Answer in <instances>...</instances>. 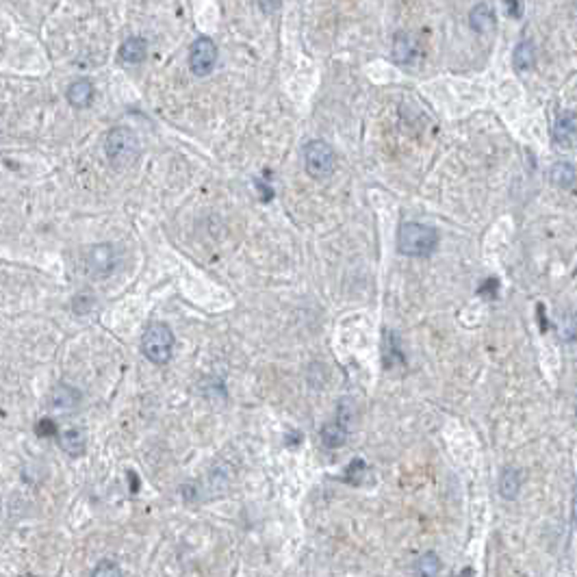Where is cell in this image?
Wrapping results in <instances>:
<instances>
[{
  "label": "cell",
  "mask_w": 577,
  "mask_h": 577,
  "mask_svg": "<svg viewBox=\"0 0 577 577\" xmlns=\"http://www.w3.org/2000/svg\"><path fill=\"white\" fill-rule=\"evenodd\" d=\"M439 245V233L432 226L403 221L397 230V250L406 256L425 258Z\"/></svg>",
  "instance_id": "obj_1"
},
{
  "label": "cell",
  "mask_w": 577,
  "mask_h": 577,
  "mask_svg": "<svg viewBox=\"0 0 577 577\" xmlns=\"http://www.w3.org/2000/svg\"><path fill=\"white\" fill-rule=\"evenodd\" d=\"M139 152H141V146H139V137L135 135V130H130L126 126H115L107 133L104 154L111 165L128 167L137 161Z\"/></svg>",
  "instance_id": "obj_2"
},
{
  "label": "cell",
  "mask_w": 577,
  "mask_h": 577,
  "mask_svg": "<svg viewBox=\"0 0 577 577\" xmlns=\"http://www.w3.org/2000/svg\"><path fill=\"white\" fill-rule=\"evenodd\" d=\"M141 352L150 363L165 365L174 354V332L167 324H150L141 336Z\"/></svg>",
  "instance_id": "obj_3"
},
{
  "label": "cell",
  "mask_w": 577,
  "mask_h": 577,
  "mask_svg": "<svg viewBox=\"0 0 577 577\" xmlns=\"http://www.w3.org/2000/svg\"><path fill=\"white\" fill-rule=\"evenodd\" d=\"M304 163H306L308 176L322 181V178H328L334 171L336 154H334L330 143H326L322 139H315L304 146Z\"/></svg>",
  "instance_id": "obj_4"
},
{
  "label": "cell",
  "mask_w": 577,
  "mask_h": 577,
  "mask_svg": "<svg viewBox=\"0 0 577 577\" xmlns=\"http://www.w3.org/2000/svg\"><path fill=\"white\" fill-rule=\"evenodd\" d=\"M217 63V46L211 37H198L189 48V68L195 76H209Z\"/></svg>",
  "instance_id": "obj_5"
},
{
  "label": "cell",
  "mask_w": 577,
  "mask_h": 577,
  "mask_svg": "<svg viewBox=\"0 0 577 577\" xmlns=\"http://www.w3.org/2000/svg\"><path fill=\"white\" fill-rule=\"evenodd\" d=\"M118 252L113 245H96L90 250L87 256V269L94 278H107L115 267H118Z\"/></svg>",
  "instance_id": "obj_6"
},
{
  "label": "cell",
  "mask_w": 577,
  "mask_h": 577,
  "mask_svg": "<svg viewBox=\"0 0 577 577\" xmlns=\"http://www.w3.org/2000/svg\"><path fill=\"white\" fill-rule=\"evenodd\" d=\"M80 393L70 384H56L50 393V408L54 413H72L78 408Z\"/></svg>",
  "instance_id": "obj_7"
},
{
  "label": "cell",
  "mask_w": 577,
  "mask_h": 577,
  "mask_svg": "<svg viewBox=\"0 0 577 577\" xmlns=\"http://www.w3.org/2000/svg\"><path fill=\"white\" fill-rule=\"evenodd\" d=\"M417 40L413 33H406V31H399L395 37H393V59L395 63L399 66H408L413 63V59L417 56Z\"/></svg>",
  "instance_id": "obj_8"
},
{
  "label": "cell",
  "mask_w": 577,
  "mask_h": 577,
  "mask_svg": "<svg viewBox=\"0 0 577 577\" xmlns=\"http://www.w3.org/2000/svg\"><path fill=\"white\" fill-rule=\"evenodd\" d=\"M94 96H96L94 83L87 80V78L74 80L70 87H68V92H66V98H68V102L74 109H87L94 102Z\"/></svg>",
  "instance_id": "obj_9"
},
{
  "label": "cell",
  "mask_w": 577,
  "mask_h": 577,
  "mask_svg": "<svg viewBox=\"0 0 577 577\" xmlns=\"http://www.w3.org/2000/svg\"><path fill=\"white\" fill-rule=\"evenodd\" d=\"M554 141L558 146L566 148L575 141V113L562 111L554 122Z\"/></svg>",
  "instance_id": "obj_10"
},
{
  "label": "cell",
  "mask_w": 577,
  "mask_h": 577,
  "mask_svg": "<svg viewBox=\"0 0 577 577\" xmlns=\"http://www.w3.org/2000/svg\"><path fill=\"white\" fill-rule=\"evenodd\" d=\"M469 24L473 31L478 33H490L493 28L497 26V20H495V11L490 5L482 3V5H475L469 13Z\"/></svg>",
  "instance_id": "obj_11"
},
{
  "label": "cell",
  "mask_w": 577,
  "mask_h": 577,
  "mask_svg": "<svg viewBox=\"0 0 577 577\" xmlns=\"http://www.w3.org/2000/svg\"><path fill=\"white\" fill-rule=\"evenodd\" d=\"M59 445L68 456H83L85 447H87V439H85V432L80 427H68L59 435Z\"/></svg>",
  "instance_id": "obj_12"
},
{
  "label": "cell",
  "mask_w": 577,
  "mask_h": 577,
  "mask_svg": "<svg viewBox=\"0 0 577 577\" xmlns=\"http://www.w3.org/2000/svg\"><path fill=\"white\" fill-rule=\"evenodd\" d=\"M148 54V42L143 37H128L120 46V59L124 63H141Z\"/></svg>",
  "instance_id": "obj_13"
},
{
  "label": "cell",
  "mask_w": 577,
  "mask_h": 577,
  "mask_svg": "<svg viewBox=\"0 0 577 577\" xmlns=\"http://www.w3.org/2000/svg\"><path fill=\"white\" fill-rule=\"evenodd\" d=\"M512 63L518 72H528L536 66V48L530 40H523L514 46L512 52Z\"/></svg>",
  "instance_id": "obj_14"
},
{
  "label": "cell",
  "mask_w": 577,
  "mask_h": 577,
  "mask_svg": "<svg viewBox=\"0 0 577 577\" xmlns=\"http://www.w3.org/2000/svg\"><path fill=\"white\" fill-rule=\"evenodd\" d=\"M345 441H348V427L339 421H332V423H326L322 427V443L328 447V449H336V447H343Z\"/></svg>",
  "instance_id": "obj_15"
},
{
  "label": "cell",
  "mask_w": 577,
  "mask_h": 577,
  "mask_svg": "<svg viewBox=\"0 0 577 577\" xmlns=\"http://www.w3.org/2000/svg\"><path fill=\"white\" fill-rule=\"evenodd\" d=\"M521 490V473L516 469H506L499 478V493L504 499H514Z\"/></svg>",
  "instance_id": "obj_16"
},
{
  "label": "cell",
  "mask_w": 577,
  "mask_h": 577,
  "mask_svg": "<svg viewBox=\"0 0 577 577\" xmlns=\"http://www.w3.org/2000/svg\"><path fill=\"white\" fill-rule=\"evenodd\" d=\"M549 178H552V183H554L556 187L569 189V187H573V183H575V167H573L571 163L560 161V163H556V165L552 167Z\"/></svg>",
  "instance_id": "obj_17"
},
{
  "label": "cell",
  "mask_w": 577,
  "mask_h": 577,
  "mask_svg": "<svg viewBox=\"0 0 577 577\" xmlns=\"http://www.w3.org/2000/svg\"><path fill=\"white\" fill-rule=\"evenodd\" d=\"M443 569L441 558L435 552H425L419 560H417V573L421 577H437Z\"/></svg>",
  "instance_id": "obj_18"
},
{
  "label": "cell",
  "mask_w": 577,
  "mask_h": 577,
  "mask_svg": "<svg viewBox=\"0 0 577 577\" xmlns=\"http://www.w3.org/2000/svg\"><path fill=\"white\" fill-rule=\"evenodd\" d=\"M92 577H124V575H122V569H120L118 562H113V560H102V562L94 569Z\"/></svg>",
  "instance_id": "obj_19"
},
{
  "label": "cell",
  "mask_w": 577,
  "mask_h": 577,
  "mask_svg": "<svg viewBox=\"0 0 577 577\" xmlns=\"http://www.w3.org/2000/svg\"><path fill=\"white\" fill-rule=\"evenodd\" d=\"M365 471H367V467H365V463H363L360 458H358V460H352V465L348 467V471H345V478H343V480H345V482H350V484H360Z\"/></svg>",
  "instance_id": "obj_20"
},
{
  "label": "cell",
  "mask_w": 577,
  "mask_h": 577,
  "mask_svg": "<svg viewBox=\"0 0 577 577\" xmlns=\"http://www.w3.org/2000/svg\"><path fill=\"white\" fill-rule=\"evenodd\" d=\"M354 415H356V408H354L352 399H350V397H345V399L339 403V419H336V421L348 427V423L354 419Z\"/></svg>",
  "instance_id": "obj_21"
},
{
  "label": "cell",
  "mask_w": 577,
  "mask_h": 577,
  "mask_svg": "<svg viewBox=\"0 0 577 577\" xmlns=\"http://www.w3.org/2000/svg\"><path fill=\"white\" fill-rule=\"evenodd\" d=\"M497 286H499V282L495 280V278H490V280H486L482 286H480V296H484V298H495V291H497Z\"/></svg>",
  "instance_id": "obj_22"
},
{
  "label": "cell",
  "mask_w": 577,
  "mask_h": 577,
  "mask_svg": "<svg viewBox=\"0 0 577 577\" xmlns=\"http://www.w3.org/2000/svg\"><path fill=\"white\" fill-rule=\"evenodd\" d=\"M35 430H37V435H40V437H52L54 432H56V425H54L50 419H44V421H40V423H37V427H35Z\"/></svg>",
  "instance_id": "obj_23"
},
{
  "label": "cell",
  "mask_w": 577,
  "mask_h": 577,
  "mask_svg": "<svg viewBox=\"0 0 577 577\" xmlns=\"http://www.w3.org/2000/svg\"><path fill=\"white\" fill-rule=\"evenodd\" d=\"M504 7H506L508 13L514 16V18H521V16H523V3H504Z\"/></svg>",
  "instance_id": "obj_24"
},
{
  "label": "cell",
  "mask_w": 577,
  "mask_h": 577,
  "mask_svg": "<svg viewBox=\"0 0 577 577\" xmlns=\"http://www.w3.org/2000/svg\"><path fill=\"white\" fill-rule=\"evenodd\" d=\"M258 7L265 9V11H272V9H278V7H280V3H269V5H267V3H261Z\"/></svg>",
  "instance_id": "obj_25"
},
{
  "label": "cell",
  "mask_w": 577,
  "mask_h": 577,
  "mask_svg": "<svg viewBox=\"0 0 577 577\" xmlns=\"http://www.w3.org/2000/svg\"><path fill=\"white\" fill-rule=\"evenodd\" d=\"M458 577H473V569H469V566H467V569H463V571L458 573Z\"/></svg>",
  "instance_id": "obj_26"
},
{
  "label": "cell",
  "mask_w": 577,
  "mask_h": 577,
  "mask_svg": "<svg viewBox=\"0 0 577 577\" xmlns=\"http://www.w3.org/2000/svg\"><path fill=\"white\" fill-rule=\"evenodd\" d=\"M298 441H300V435H298V432H293L291 439H286V443H288V445H296Z\"/></svg>",
  "instance_id": "obj_27"
}]
</instances>
